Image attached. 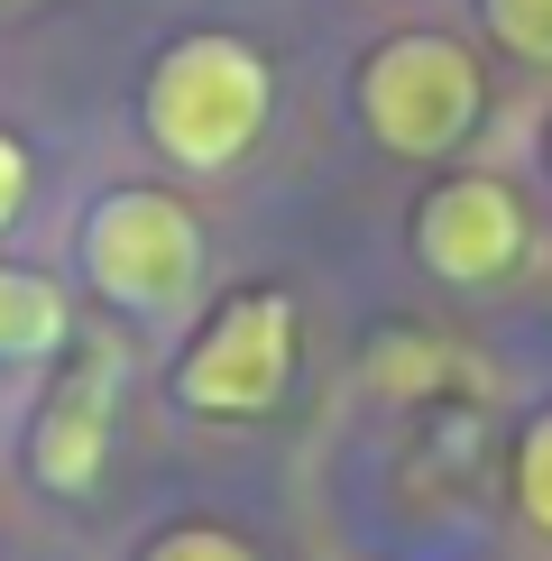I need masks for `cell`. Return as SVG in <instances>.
<instances>
[{
    "label": "cell",
    "mask_w": 552,
    "mask_h": 561,
    "mask_svg": "<svg viewBox=\"0 0 552 561\" xmlns=\"http://www.w3.org/2000/svg\"><path fill=\"white\" fill-rule=\"evenodd\" d=\"M414 259L442 286H497L525 259V203L497 175H451L414 203Z\"/></svg>",
    "instance_id": "5"
},
{
    "label": "cell",
    "mask_w": 552,
    "mask_h": 561,
    "mask_svg": "<svg viewBox=\"0 0 552 561\" xmlns=\"http://www.w3.org/2000/svg\"><path fill=\"white\" fill-rule=\"evenodd\" d=\"M516 506L534 534H552V405L516 433Z\"/></svg>",
    "instance_id": "9"
},
{
    "label": "cell",
    "mask_w": 552,
    "mask_h": 561,
    "mask_svg": "<svg viewBox=\"0 0 552 561\" xmlns=\"http://www.w3.org/2000/svg\"><path fill=\"white\" fill-rule=\"evenodd\" d=\"M479 19H488V37L516 65H543L552 75V0H479Z\"/></svg>",
    "instance_id": "8"
},
{
    "label": "cell",
    "mask_w": 552,
    "mask_h": 561,
    "mask_svg": "<svg viewBox=\"0 0 552 561\" xmlns=\"http://www.w3.org/2000/svg\"><path fill=\"white\" fill-rule=\"evenodd\" d=\"M83 276L111 313L166 322L203 286V221L166 184H120V194H102L83 213Z\"/></svg>",
    "instance_id": "2"
},
{
    "label": "cell",
    "mask_w": 552,
    "mask_h": 561,
    "mask_svg": "<svg viewBox=\"0 0 552 561\" xmlns=\"http://www.w3.org/2000/svg\"><path fill=\"white\" fill-rule=\"evenodd\" d=\"M138 561H258V552H249L240 534H221V525H166Z\"/></svg>",
    "instance_id": "10"
},
{
    "label": "cell",
    "mask_w": 552,
    "mask_h": 561,
    "mask_svg": "<svg viewBox=\"0 0 552 561\" xmlns=\"http://www.w3.org/2000/svg\"><path fill=\"white\" fill-rule=\"evenodd\" d=\"M28 184H37V175H28V148H19V138L0 129V230L28 213Z\"/></svg>",
    "instance_id": "11"
},
{
    "label": "cell",
    "mask_w": 552,
    "mask_h": 561,
    "mask_svg": "<svg viewBox=\"0 0 552 561\" xmlns=\"http://www.w3.org/2000/svg\"><path fill=\"white\" fill-rule=\"evenodd\" d=\"M74 341V304L46 267H10L0 259V359H56Z\"/></svg>",
    "instance_id": "7"
},
{
    "label": "cell",
    "mask_w": 552,
    "mask_h": 561,
    "mask_svg": "<svg viewBox=\"0 0 552 561\" xmlns=\"http://www.w3.org/2000/svg\"><path fill=\"white\" fill-rule=\"evenodd\" d=\"M479 111H488V75L460 37L414 28L359 65V121L387 157H451L479 129Z\"/></svg>",
    "instance_id": "3"
},
{
    "label": "cell",
    "mask_w": 552,
    "mask_h": 561,
    "mask_svg": "<svg viewBox=\"0 0 552 561\" xmlns=\"http://www.w3.org/2000/svg\"><path fill=\"white\" fill-rule=\"evenodd\" d=\"M286 378H295V295L249 286L194 332V350L175 368V396L194 414H267L286 396Z\"/></svg>",
    "instance_id": "4"
},
{
    "label": "cell",
    "mask_w": 552,
    "mask_h": 561,
    "mask_svg": "<svg viewBox=\"0 0 552 561\" xmlns=\"http://www.w3.org/2000/svg\"><path fill=\"white\" fill-rule=\"evenodd\" d=\"M267 111H276V75L258 46L230 28H194L148 65L138 121H148V148L175 175H221L267 138Z\"/></svg>",
    "instance_id": "1"
},
{
    "label": "cell",
    "mask_w": 552,
    "mask_h": 561,
    "mask_svg": "<svg viewBox=\"0 0 552 561\" xmlns=\"http://www.w3.org/2000/svg\"><path fill=\"white\" fill-rule=\"evenodd\" d=\"M111 414H120V350L92 341V350H74V368L56 378V396L37 405V433H28L37 488L92 497V479H102V460H111Z\"/></svg>",
    "instance_id": "6"
}]
</instances>
